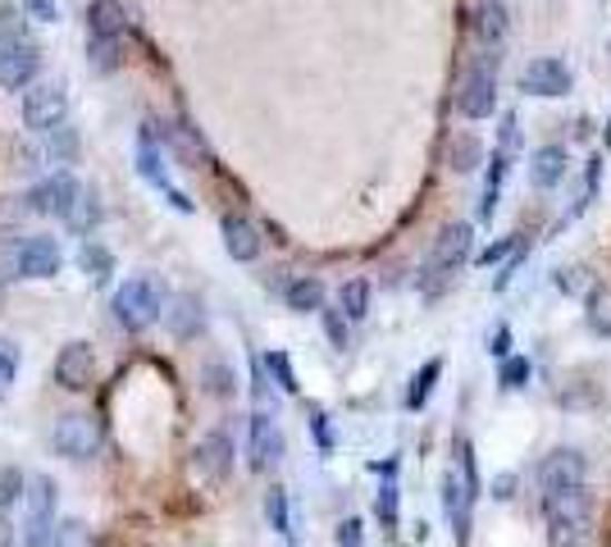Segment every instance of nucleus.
Segmentation results:
<instances>
[{
	"label": "nucleus",
	"instance_id": "obj_1",
	"mask_svg": "<svg viewBox=\"0 0 611 547\" xmlns=\"http://www.w3.org/2000/svg\"><path fill=\"white\" fill-rule=\"evenodd\" d=\"M543 525L552 547H584L593 534V492L566 488V492H548L543 497Z\"/></svg>",
	"mask_w": 611,
	"mask_h": 547
},
{
	"label": "nucleus",
	"instance_id": "obj_2",
	"mask_svg": "<svg viewBox=\"0 0 611 547\" xmlns=\"http://www.w3.org/2000/svg\"><path fill=\"white\" fill-rule=\"evenodd\" d=\"M470 242H475V233H470V224H443L438 228V237H434V246H430V261H425V270H420V292L430 296H443L447 287H452V279L465 270V261H470Z\"/></svg>",
	"mask_w": 611,
	"mask_h": 547
},
{
	"label": "nucleus",
	"instance_id": "obj_3",
	"mask_svg": "<svg viewBox=\"0 0 611 547\" xmlns=\"http://www.w3.org/2000/svg\"><path fill=\"white\" fill-rule=\"evenodd\" d=\"M497 65H502V51H480V60L465 69L461 91H456V110L465 119H493L497 115Z\"/></svg>",
	"mask_w": 611,
	"mask_h": 547
},
{
	"label": "nucleus",
	"instance_id": "obj_4",
	"mask_svg": "<svg viewBox=\"0 0 611 547\" xmlns=\"http://www.w3.org/2000/svg\"><path fill=\"white\" fill-rule=\"evenodd\" d=\"M160 315H165V292H160L156 279L137 274V279L119 283V292H115V320H119L128 333H147Z\"/></svg>",
	"mask_w": 611,
	"mask_h": 547
},
{
	"label": "nucleus",
	"instance_id": "obj_5",
	"mask_svg": "<svg viewBox=\"0 0 611 547\" xmlns=\"http://www.w3.org/2000/svg\"><path fill=\"white\" fill-rule=\"evenodd\" d=\"M51 447H56V457H65V461H91V457L101 452V424H97V416H87V411L56 416Z\"/></svg>",
	"mask_w": 611,
	"mask_h": 547
},
{
	"label": "nucleus",
	"instance_id": "obj_6",
	"mask_svg": "<svg viewBox=\"0 0 611 547\" xmlns=\"http://www.w3.org/2000/svg\"><path fill=\"white\" fill-rule=\"evenodd\" d=\"M56 502L60 488L51 475H37L28 483V520H23V547H51L56 538Z\"/></svg>",
	"mask_w": 611,
	"mask_h": 547
},
{
	"label": "nucleus",
	"instance_id": "obj_7",
	"mask_svg": "<svg viewBox=\"0 0 611 547\" xmlns=\"http://www.w3.org/2000/svg\"><path fill=\"white\" fill-rule=\"evenodd\" d=\"M37 65H41V51L32 41H23V32L14 23H0V87L6 91H19L37 78Z\"/></svg>",
	"mask_w": 611,
	"mask_h": 547
},
{
	"label": "nucleus",
	"instance_id": "obj_8",
	"mask_svg": "<svg viewBox=\"0 0 611 547\" xmlns=\"http://www.w3.org/2000/svg\"><path fill=\"white\" fill-rule=\"evenodd\" d=\"M14 274L10 279H56L65 256H60V242L56 237H46V233H32V237H19L14 242Z\"/></svg>",
	"mask_w": 611,
	"mask_h": 547
},
{
	"label": "nucleus",
	"instance_id": "obj_9",
	"mask_svg": "<svg viewBox=\"0 0 611 547\" xmlns=\"http://www.w3.org/2000/svg\"><path fill=\"white\" fill-rule=\"evenodd\" d=\"M69 119V96L60 82H37L32 91H23V124L32 133H51Z\"/></svg>",
	"mask_w": 611,
	"mask_h": 547
},
{
	"label": "nucleus",
	"instance_id": "obj_10",
	"mask_svg": "<svg viewBox=\"0 0 611 547\" xmlns=\"http://www.w3.org/2000/svg\"><path fill=\"white\" fill-rule=\"evenodd\" d=\"M278 461H284V429L269 411L252 416V433H247V466L252 475H269Z\"/></svg>",
	"mask_w": 611,
	"mask_h": 547
},
{
	"label": "nucleus",
	"instance_id": "obj_11",
	"mask_svg": "<svg viewBox=\"0 0 611 547\" xmlns=\"http://www.w3.org/2000/svg\"><path fill=\"white\" fill-rule=\"evenodd\" d=\"M575 87L566 60H556V56H539L521 69V91L525 96H539V101H556V96H566Z\"/></svg>",
	"mask_w": 611,
	"mask_h": 547
},
{
	"label": "nucleus",
	"instance_id": "obj_12",
	"mask_svg": "<svg viewBox=\"0 0 611 547\" xmlns=\"http://www.w3.org/2000/svg\"><path fill=\"white\" fill-rule=\"evenodd\" d=\"M584 479H589V461H584L580 447H556V452H548L543 466H539V488H543V497H548V492L580 488Z\"/></svg>",
	"mask_w": 611,
	"mask_h": 547
},
{
	"label": "nucleus",
	"instance_id": "obj_13",
	"mask_svg": "<svg viewBox=\"0 0 611 547\" xmlns=\"http://www.w3.org/2000/svg\"><path fill=\"white\" fill-rule=\"evenodd\" d=\"M78 196H82V183L73 174H51V178H41L32 192H28V211L32 215H56L65 219L73 206H78Z\"/></svg>",
	"mask_w": 611,
	"mask_h": 547
},
{
	"label": "nucleus",
	"instance_id": "obj_14",
	"mask_svg": "<svg viewBox=\"0 0 611 547\" xmlns=\"http://www.w3.org/2000/svg\"><path fill=\"white\" fill-rule=\"evenodd\" d=\"M475 502H480V497L465 488L461 470L452 466V470L443 475V516H447V525H452V534H456L461 547L470 543V529H475Z\"/></svg>",
	"mask_w": 611,
	"mask_h": 547
},
{
	"label": "nucleus",
	"instance_id": "obj_15",
	"mask_svg": "<svg viewBox=\"0 0 611 547\" xmlns=\"http://www.w3.org/2000/svg\"><path fill=\"white\" fill-rule=\"evenodd\" d=\"M91 379H97V352L87 342H65L56 356V383L65 392H82L91 388Z\"/></svg>",
	"mask_w": 611,
	"mask_h": 547
},
{
	"label": "nucleus",
	"instance_id": "obj_16",
	"mask_svg": "<svg viewBox=\"0 0 611 547\" xmlns=\"http://www.w3.org/2000/svg\"><path fill=\"white\" fill-rule=\"evenodd\" d=\"M233 433L228 429H210L201 442H197V452H193V466L201 470V479H210V483H224L228 475H233Z\"/></svg>",
	"mask_w": 611,
	"mask_h": 547
},
{
	"label": "nucleus",
	"instance_id": "obj_17",
	"mask_svg": "<svg viewBox=\"0 0 611 547\" xmlns=\"http://www.w3.org/2000/svg\"><path fill=\"white\" fill-rule=\"evenodd\" d=\"M219 233H224V246H228V256L238 261V265H252V261L260 256V228H256V224H252L247 215H224Z\"/></svg>",
	"mask_w": 611,
	"mask_h": 547
},
{
	"label": "nucleus",
	"instance_id": "obj_18",
	"mask_svg": "<svg viewBox=\"0 0 611 547\" xmlns=\"http://www.w3.org/2000/svg\"><path fill=\"white\" fill-rule=\"evenodd\" d=\"M506 32H511V14L502 0H484L475 10V37H480V51H502L506 46Z\"/></svg>",
	"mask_w": 611,
	"mask_h": 547
},
{
	"label": "nucleus",
	"instance_id": "obj_19",
	"mask_svg": "<svg viewBox=\"0 0 611 547\" xmlns=\"http://www.w3.org/2000/svg\"><path fill=\"white\" fill-rule=\"evenodd\" d=\"M566 165H571L566 146H539V152H534V165H530L534 187H539V192L561 187V178H566Z\"/></svg>",
	"mask_w": 611,
	"mask_h": 547
},
{
	"label": "nucleus",
	"instance_id": "obj_20",
	"mask_svg": "<svg viewBox=\"0 0 611 547\" xmlns=\"http://www.w3.org/2000/svg\"><path fill=\"white\" fill-rule=\"evenodd\" d=\"M169 329H174V338H183V342L201 338V333H206V306H201V296L183 292L178 302H174V311H169Z\"/></svg>",
	"mask_w": 611,
	"mask_h": 547
},
{
	"label": "nucleus",
	"instance_id": "obj_21",
	"mask_svg": "<svg viewBox=\"0 0 611 547\" xmlns=\"http://www.w3.org/2000/svg\"><path fill=\"white\" fill-rule=\"evenodd\" d=\"M484 141L475 137V133H456L452 141H447V169L452 174H475L480 165H484Z\"/></svg>",
	"mask_w": 611,
	"mask_h": 547
},
{
	"label": "nucleus",
	"instance_id": "obj_22",
	"mask_svg": "<svg viewBox=\"0 0 611 547\" xmlns=\"http://www.w3.org/2000/svg\"><path fill=\"white\" fill-rule=\"evenodd\" d=\"M124 28H128V19H124L119 0H91V10H87V32L91 37H119L124 41Z\"/></svg>",
	"mask_w": 611,
	"mask_h": 547
},
{
	"label": "nucleus",
	"instance_id": "obj_23",
	"mask_svg": "<svg viewBox=\"0 0 611 547\" xmlns=\"http://www.w3.org/2000/svg\"><path fill=\"white\" fill-rule=\"evenodd\" d=\"M284 302H288V311H297V315H319V306H324V283H319L315 274H302V279L288 283Z\"/></svg>",
	"mask_w": 611,
	"mask_h": 547
},
{
	"label": "nucleus",
	"instance_id": "obj_24",
	"mask_svg": "<svg viewBox=\"0 0 611 547\" xmlns=\"http://www.w3.org/2000/svg\"><path fill=\"white\" fill-rule=\"evenodd\" d=\"M87 56H91V69L97 74H115L124 65V41L119 37H91L87 32Z\"/></svg>",
	"mask_w": 611,
	"mask_h": 547
},
{
	"label": "nucleus",
	"instance_id": "obj_25",
	"mask_svg": "<svg viewBox=\"0 0 611 547\" xmlns=\"http://www.w3.org/2000/svg\"><path fill=\"white\" fill-rule=\"evenodd\" d=\"M338 311L347 315V324H361L369 315V279H347L338 292Z\"/></svg>",
	"mask_w": 611,
	"mask_h": 547
},
{
	"label": "nucleus",
	"instance_id": "obj_26",
	"mask_svg": "<svg viewBox=\"0 0 611 547\" xmlns=\"http://www.w3.org/2000/svg\"><path fill=\"white\" fill-rule=\"evenodd\" d=\"M438 374H443V361H438V356L420 365V374H415V379H411V388H406V411H420V407L430 402V392H434Z\"/></svg>",
	"mask_w": 611,
	"mask_h": 547
},
{
	"label": "nucleus",
	"instance_id": "obj_27",
	"mask_svg": "<svg viewBox=\"0 0 611 547\" xmlns=\"http://www.w3.org/2000/svg\"><path fill=\"white\" fill-rule=\"evenodd\" d=\"M97 219H101V206H97V196H91V192H82L78 206L65 215V224H69L73 233H91V228H97Z\"/></svg>",
	"mask_w": 611,
	"mask_h": 547
},
{
	"label": "nucleus",
	"instance_id": "obj_28",
	"mask_svg": "<svg viewBox=\"0 0 611 547\" xmlns=\"http://www.w3.org/2000/svg\"><path fill=\"white\" fill-rule=\"evenodd\" d=\"M51 547H97V534H91L82 520H56Z\"/></svg>",
	"mask_w": 611,
	"mask_h": 547
},
{
	"label": "nucleus",
	"instance_id": "obj_29",
	"mask_svg": "<svg viewBox=\"0 0 611 547\" xmlns=\"http://www.w3.org/2000/svg\"><path fill=\"white\" fill-rule=\"evenodd\" d=\"M598 183H602V160L593 156V160H589V169H584V183H580V192H575V206H571V215H566V219H561V224H571L575 215H584V211H589V202H593V192H598Z\"/></svg>",
	"mask_w": 611,
	"mask_h": 547
},
{
	"label": "nucleus",
	"instance_id": "obj_30",
	"mask_svg": "<svg viewBox=\"0 0 611 547\" xmlns=\"http://www.w3.org/2000/svg\"><path fill=\"white\" fill-rule=\"evenodd\" d=\"M82 265H87L91 283H106V279H110V270H115V256L106 252V246H97V242H87V246H82Z\"/></svg>",
	"mask_w": 611,
	"mask_h": 547
},
{
	"label": "nucleus",
	"instance_id": "obj_31",
	"mask_svg": "<svg viewBox=\"0 0 611 547\" xmlns=\"http://www.w3.org/2000/svg\"><path fill=\"white\" fill-rule=\"evenodd\" d=\"M41 137H46V146H51V156H56V160H69V165L78 160V133H73V128L60 124V128L41 133Z\"/></svg>",
	"mask_w": 611,
	"mask_h": 547
},
{
	"label": "nucleus",
	"instance_id": "obj_32",
	"mask_svg": "<svg viewBox=\"0 0 611 547\" xmlns=\"http://www.w3.org/2000/svg\"><path fill=\"white\" fill-rule=\"evenodd\" d=\"M265 511H269V525L284 534V538H293V520H288V492L284 488H269V497H265Z\"/></svg>",
	"mask_w": 611,
	"mask_h": 547
},
{
	"label": "nucleus",
	"instance_id": "obj_33",
	"mask_svg": "<svg viewBox=\"0 0 611 547\" xmlns=\"http://www.w3.org/2000/svg\"><path fill=\"white\" fill-rule=\"evenodd\" d=\"M530 374H534V365H530L525 356H506L502 370H497V383H502L506 392H515V388H525V383H530Z\"/></svg>",
	"mask_w": 611,
	"mask_h": 547
},
{
	"label": "nucleus",
	"instance_id": "obj_34",
	"mask_svg": "<svg viewBox=\"0 0 611 547\" xmlns=\"http://www.w3.org/2000/svg\"><path fill=\"white\" fill-rule=\"evenodd\" d=\"M201 379H206V392H210V397H233V388H238V379H233V370H228L224 361H210V365L201 370Z\"/></svg>",
	"mask_w": 611,
	"mask_h": 547
},
{
	"label": "nucleus",
	"instance_id": "obj_35",
	"mask_svg": "<svg viewBox=\"0 0 611 547\" xmlns=\"http://www.w3.org/2000/svg\"><path fill=\"white\" fill-rule=\"evenodd\" d=\"M319 320H324V338L334 342L338 352H347V346H352V329H347V315H343V311H324V306H319Z\"/></svg>",
	"mask_w": 611,
	"mask_h": 547
},
{
	"label": "nucleus",
	"instance_id": "obj_36",
	"mask_svg": "<svg viewBox=\"0 0 611 547\" xmlns=\"http://www.w3.org/2000/svg\"><path fill=\"white\" fill-rule=\"evenodd\" d=\"M374 516L388 534H397V483H384L380 488V502H374Z\"/></svg>",
	"mask_w": 611,
	"mask_h": 547
},
{
	"label": "nucleus",
	"instance_id": "obj_37",
	"mask_svg": "<svg viewBox=\"0 0 611 547\" xmlns=\"http://www.w3.org/2000/svg\"><path fill=\"white\" fill-rule=\"evenodd\" d=\"M23 488H28V479H23L19 470H0V516H6V511L19 502Z\"/></svg>",
	"mask_w": 611,
	"mask_h": 547
},
{
	"label": "nucleus",
	"instance_id": "obj_38",
	"mask_svg": "<svg viewBox=\"0 0 611 547\" xmlns=\"http://www.w3.org/2000/svg\"><path fill=\"white\" fill-rule=\"evenodd\" d=\"M260 365H265V370L278 379V388H284V392H297V374H293V361H288L284 352H269Z\"/></svg>",
	"mask_w": 611,
	"mask_h": 547
},
{
	"label": "nucleus",
	"instance_id": "obj_39",
	"mask_svg": "<svg viewBox=\"0 0 611 547\" xmlns=\"http://www.w3.org/2000/svg\"><path fill=\"white\" fill-rule=\"evenodd\" d=\"M338 547H365V525L361 520H343L338 525Z\"/></svg>",
	"mask_w": 611,
	"mask_h": 547
},
{
	"label": "nucleus",
	"instance_id": "obj_40",
	"mask_svg": "<svg viewBox=\"0 0 611 547\" xmlns=\"http://www.w3.org/2000/svg\"><path fill=\"white\" fill-rule=\"evenodd\" d=\"M28 14L41 19V23H60V10H56V0H23Z\"/></svg>",
	"mask_w": 611,
	"mask_h": 547
},
{
	"label": "nucleus",
	"instance_id": "obj_41",
	"mask_svg": "<svg viewBox=\"0 0 611 547\" xmlns=\"http://www.w3.org/2000/svg\"><path fill=\"white\" fill-rule=\"evenodd\" d=\"M489 352H493L497 361H506V356H511V329H506V324H502V329L493 333V342H489Z\"/></svg>",
	"mask_w": 611,
	"mask_h": 547
},
{
	"label": "nucleus",
	"instance_id": "obj_42",
	"mask_svg": "<svg viewBox=\"0 0 611 547\" xmlns=\"http://www.w3.org/2000/svg\"><path fill=\"white\" fill-rule=\"evenodd\" d=\"M14 352H0V392H10V383H14Z\"/></svg>",
	"mask_w": 611,
	"mask_h": 547
},
{
	"label": "nucleus",
	"instance_id": "obj_43",
	"mask_svg": "<svg viewBox=\"0 0 611 547\" xmlns=\"http://www.w3.org/2000/svg\"><path fill=\"white\" fill-rule=\"evenodd\" d=\"M506 256H511V242H493V246H489V252L480 256V265L489 270V265H497V261H506Z\"/></svg>",
	"mask_w": 611,
	"mask_h": 547
},
{
	"label": "nucleus",
	"instance_id": "obj_44",
	"mask_svg": "<svg viewBox=\"0 0 611 547\" xmlns=\"http://www.w3.org/2000/svg\"><path fill=\"white\" fill-rule=\"evenodd\" d=\"M0 547H14V529L6 525V516H0Z\"/></svg>",
	"mask_w": 611,
	"mask_h": 547
},
{
	"label": "nucleus",
	"instance_id": "obj_45",
	"mask_svg": "<svg viewBox=\"0 0 611 547\" xmlns=\"http://www.w3.org/2000/svg\"><path fill=\"white\" fill-rule=\"evenodd\" d=\"M315 438H319V447H328V424H324V416H315Z\"/></svg>",
	"mask_w": 611,
	"mask_h": 547
},
{
	"label": "nucleus",
	"instance_id": "obj_46",
	"mask_svg": "<svg viewBox=\"0 0 611 547\" xmlns=\"http://www.w3.org/2000/svg\"><path fill=\"white\" fill-rule=\"evenodd\" d=\"M493 497H511V475L497 479V492H493Z\"/></svg>",
	"mask_w": 611,
	"mask_h": 547
},
{
	"label": "nucleus",
	"instance_id": "obj_47",
	"mask_svg": "<svg viewBox=\"0 0 611 547\" xmlns=\"http://www.w3.org/2000/svg\"><path fill=\"white\" fill-rule=\"evenodd\" d=\"M607 141H611V124H607Z\"/></svg>",
	"mask_w": 611,
	"mask_h": 547
}]
</instances>
